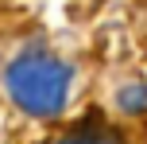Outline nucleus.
I'll return each mask as SVG.
<instances>
[{"label": "nucleus", "mask_w": 147, "mask_h": 144, "mask_svg": "<svg viewBox=\"0 0 147 144\" xmlns=\"http://www.w3.org/2000/svg\"><path fill=\"white\" fill-rule=\"evenodd\" d=\"M8 98L31 117H58L70 98V66L54 55L31 51L8 62L4 70Z\"/></svg>", "instance_id": "1"}, {"label": "nucleus", "mask_w": 147, "mask_h": 144, "mask_svg": "<svg viewBox=\"0 0 147 144\" xmlns=\"http://www.w3.org/2000/svg\"><path fill=\"white\" fill-rule=\"evenodd\" d=\"M120 105H124V109H132V113H140V105H143V86H132V90L120 98Z\"/></svg>", "instance_id": "3"}, {"label": "nucleus", "mask_w": 147, "mask_h": 144, "mask_svg": "<svg viewBox=\"0 0 147 144\" xmlns=\"http://www.w3.org/2000/svg\"><path fill=\"white\" fill-rule=\"evenodd\" d=\"M62 144H116V140L101 136V132H74V136H66Z\"/></svg>", "instance_id": "2"}]
</instances>
